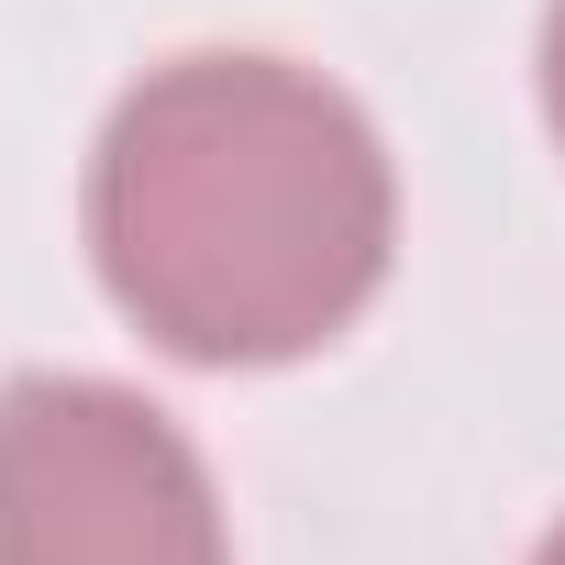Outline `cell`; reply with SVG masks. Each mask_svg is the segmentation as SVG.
<instances>
[{
	"instance_id": "obj_1",
	"label": "cell",
	"mask_w": 565,
	"mask_h": 565,
	"mask_svg": "<svg viewBox=\"0 0 565 565\" xmlns=\"http://www.w3.org/2000/svg\"><path fill=\"white\" fill-rule=\"evenodd\" d=\"M111 300L200 366L311 355L388 277V156L366 111L277 56L145 78L89 156Z\"/></svg>"
},
{
	"instance_id": "obj_2",
	"label": "cell",
	"mask_w": 565,
	"mask_h": 565,
	"mask_svg": "<svg viewBox=\"0 0 565 565\" xmlns=\"http://www.w3.org/2000/svg\"><path fill=\"white\" fill-rule=\"evenodd\" d=\"M0 565H222V510L134 388L23 377L0 399Z\"/></svg>"
},
{
	"instance_id": "obj_3",
	"label": "cell",
	"mask_w": 565,
	"mask_h": 565,
	"mask_svg": "<svg viewBox=\"0 0 565 565\" xmlns=\"http://www.w3.org/2000/svg\"><path fill=\"white\" fill-rule=\"evenodd\" d=\"M543 100H554V134H565V0H554V23H543Z\"/></svg>"
},
{
	"instance_id": "obj_4",
	"label": "cell",
	"mask_w": 565,
	"mask_h": 565,
	"mask_svg": "<svg viewBox=\"0 0 565 565\" xmlns=\"http://www.w3.org/2000/svg\"><path fill=\"white\" fill-rule=\"evenodd\" d=\"M532 565H565V532H554V543H543V554H532Z\"/></svg>"
}]
</instances>
